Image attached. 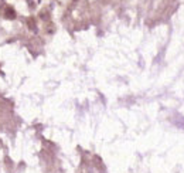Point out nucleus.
Listing matches in <instances>:
<instances>
[{
    "instance_id": "2",
    "label": "nucleus",
    "mask_w": 184,
    "mask_h": 173,
    "mask_svg": "<svg viewBox=\"0 0 184 173\" xmlns=\"http://www.w3.org/2000/svg\"><path fill=\"white\" fill-rule=\"evenodd\" d=\"M27 24H28V27L31 28V30H34V28H35V21H34V19H33V17L27 19Z\"/></svg>"
},
{
    "instance_id": "1",
    "label": "nucleus",
    "mask_w": 184,
    "mask_h": 173,
    "mask_svg": "<svg viewBox=\"0 0 184 173\" xmlns=\"http://www.w3.org/2000/svg\"><path fill=\"white\" fill-rule=\"evenodd\" d=\"M2 16L7 20H13V19H16V10L11 6H3L2 7Z\"/></svg>"
}]
</instances>
